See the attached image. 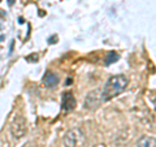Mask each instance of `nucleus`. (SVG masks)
<instances>
[{
    "label": "nucleus",
    "mask_w": 156,
    "mask_h": 147,
    "mask_svg": "<svg viewBox=\"0 0 156 147\" xmlns=\"http://www.w3.org/2000/svg\"><path fill=\"white\" fill-rule=\"evenodd\" d=\"M9 130L14 139H21L27 133V121L23 116L16 115L9 125Z\"/></svg>",
    "instance_id": "2"
},
{
    "label": "nucleus",
    "mask_w": 156,
    "mask_h": 147,
    "mask_svg": "<svg viewBox=\"0 0 156 147\" xmlns=\"http://www.w3.org/2000/svg\"><path fill=\"white\" fill-rule=\"evenodd\" d=\"M136 147H156V138L148 135H143L142 138L138 141Z\"/></svg>",
    "instance_id": "7"
},
{
    "label": "nucleus",
    "mask_w": 156,
    "mask_h": 147,
    "mask_svg": "<svg viewBox=\"0 0 156 147\" xmlns=\"http://www.w3.org/2000/svg\"><path fill=\"white\" fill-rule=\"evenodd\" d=\"M13 2H14V0H8V4H9V5H12Z\"/></svg>",
    "instance_id": "12"
},
{
    "label": "nucleus",
    "mask_w": 156,
    "mask_h": 147,
    "mask_svg": "<svg viewBox=\"0 0 156 147\" xmlns=\"http://www.w3.org/2000/svg\"><path fill=\"white\" fill-rule=\"evenodd\" d=\"M25 147H37V146L34 145V143H30V145H27V146H25Z\"/></svg>",
    "instance_id": "11"
},
{
    "label": "nucleus",
    "mask_w": 156,
    "mask_h": 147,
    "mask_svg": "<svg viewBox=\"0 0 156 147\" xmlns=\"http://www.w3.org/2000/svg\"><path fill=\"white\" fill-rule=\"evenodd\" d=\"M81 137H82V131L80 129L68 130L64 135V138H62V146L64 147H77Z\"/></svg>",
    "instance_id": "4"
},
{
    "label": "nucleus",
    "mask_w": 156,
    "mask_h": 147,
    "mask_svg": "<svg viewBox=\"0 0 156 147\" xmlns=\"http://www.w3.org/2000/svg\"><path fill=\"white\" fill-rule=\"evenodd\" d=\"M100 103H103V99H101V91L99 90H94L87 94L83 107L85 109H95L100 106Z\"/></svg>",
    "instance_id": "3"
},
{
    "label": "nucleus",
    "mask_w": 156,
    "mask_h": 147,
    "mask_svg": "<svg viewBox=\"0 0 156 147\" xmlns=\"http://www.w3.org/2000/svg\"><path fill=\"white\" fill-rule=\"evenodd\" d=\"M0 2H2V0H0Z\"/></svg>",
    "instance_id": "13"
},
{
    "label": "nucleus",
    "mask_w": 156,
    "mask_h": 147,
    "mask_svg": "<svg viewBox=\"0 0 156 147\" xmlns=\"http://www.w3.org/2000/svg\"><path fill=\"white\" fill-rule=\"evenodd\" d=\"M27 63H37L38 61V55L37 53H31V55H29L25 57Z\"/></svg>",
    "instance_id": "9"
},
{
    "label": "nucleus",
    "mask_w": 156,
    "mask_h": 147,
    "mask_svg": "<svg viewBox=\"0 0 156 147\" xmlns=\"http://www.w3.org/2000/svg\"><path fill=\"white\" fill-rule=\"evenodd\" d=\"M128 78L124 74H117V76H112L108 78V81L105 82V85L101 90V99L103 102H108L112 100L113 98L119 96L121 92H124L125 89L128 87Z\"/></svg>",
    "instance_id": "1"
},
{
    "label": "nucleus",
    "mask_w": 156,
    "mask_h": 147,
    "mask_svg": "<svg viewBox=\"0 0 156 147\" xmlns=\"http://www.w3.org/2000/svg\"><path fill=\"white\" fill-rule=\"evenodd\" d=\"M72 81H73L72 78H66V81H65V85H66V86H68V85H72Z\"/></svg>",
    "instance_id": "10"
},
{
    "label": "nucleus",
    "mask_w": 156,
    "mask_h": 147,
    "mask_svg": "<svg viewBox=\"0 0 156 147\" xmlns=\"http://www.w3.org/2000/svg\"><path fill=\"white\" fill-rule=\"evenodd\" d=\"M117 59H119V55H117L116 52H109V55L107 56V59H105V64H107V65L112 64V63L117 61Z\"/></svg>",
    "instance_id": "8"
},
{
    "label": "nucleus",
    "mask_w": 156,
    "mask_h": 147,
    "mask_svg": "<svg viewBox=\"0 0 156 147\" xmlns=\"http://www.w3.org/2000/svg\"><path fill=\"white\" fill-rule=\"evenodd\" d=\"M61 107L64 112H70L76 108V98L72 92H65L62 95V102H61Z\"/></svg>",
    "instance_id": "5"
},
{
    "label": "nucleus",
    "mask_w": 156,
    "mask_h": 147,
    "mask_svg": "<svg viewBox=\"0 0 156 147\" xmlns=\"http://www.w3.org/2000/svg\"><path fill=\"white\" fill-rule=\"evenodd\" d=\"M58 82H60V78H58V76L53 72H47L44 74V77H43V83H44V86L48 87V89L56 87L58 85Z\"/></svg>",
    "instance_id": "6"
}]
</instances>
